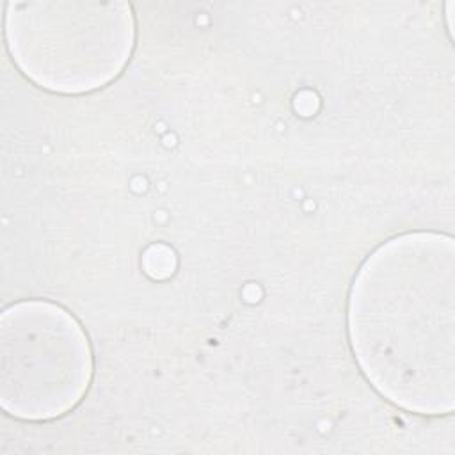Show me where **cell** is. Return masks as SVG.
<instances>
[{"mask_svg":"<svg viewBox=\"0 0 455 455\" xmlns=\"http://www.w3.org/2000/svg\"><path fill=\"white\" fill-rule=\"evenodd\" d=\"M354 359L387 402L421 414L455 407V242L407 231L361 263L347 302Z\"/></svg>","mask_w":455,"mask_h":455,"instance_id":"1","label":"cell"},{"mask_svg":"<svg viewBox=\"0 0 455 455\" xmlns=\"http://www.w3.org/2000/svg\"><path fill=\"white\" fill-rule=\"evenodd\" d=\"M7 52L37 87L84 94L108 85L135 46V16L126 2H9Z\"/></svg>","mask_w":455,"mask_h":455,"instance_id":"2","label":"cell"},{"mask_svg":"<svg viewBox=\"0 0 455 455\" xmlns=\"http://www.w3.org/2000/svg\"><path fill=\"white\" fill-rule=\"evenodd\" d=\"M92 350L80 322L60 304L27 299L0 316V405L21 421L71 412L92 380Z\"/></svg>","mask_w":455,"mask_h":455,"instance_id":"3","label":"cell"}]
</instances>
